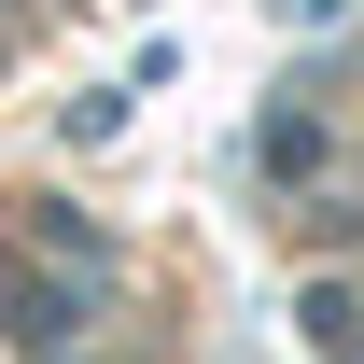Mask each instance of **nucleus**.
<instances>
[{
	"mask_svg": "<svg viewBox=\"0 0 364 364\" xmlns=\"http://www.w3.org/2000/svg\"><path fill=\"white\" fill-rule=\"evenodd\" d=\"M0 322H14V350H43V364H85V322H98V294H85V280H43V267H14V280H0Z\"/></svg>",
	"mask_w": 364,
	"mask_h": 364,
	"instance_id": "nucleus-1",
	"label": "nucleus"
},
{
	"mask_svg": "<svg viewBox=\"0 0 364 364\" xmlns=\"http://www.w3.org/2000/svg\"><path fill=\"white\" fill-rule=\"evenodd\" d=\"M309 336H322V350H364V294H350V280H309Z\"/></svg>",
	"mask_w": 364,
	"mask_h": 364,
	"instance_id": "nucleus-2",
	"label": "nucleus"
},
{
	"mask_svg": "<svg viewBox=\"0 0 364 364\" xmlns=\"http://www.w3.org/2000/svg\"><path fill=\"white\" fill-rule=\"evenodd\" d=\"M267 168H280V182H294V168H322V127H309V112H280V127H267Z\"/></svg>",
	"mask_w": 364,
	"mask_h": 364,
	"instance_id": "nucleus-3",
	"label": "nucleus"
}]
</instances>
